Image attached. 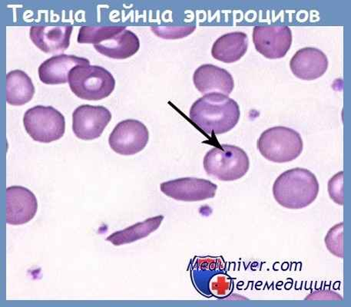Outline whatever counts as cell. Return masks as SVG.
I'll return each instance as SVG.
<instances>
[{
  "mask_svg": "<svg viewBox=\"0 0 351 307\" xmlns=\"http://www.w3.org/2000/svg\"><path fill=\"white\" fill-rule=\"evenodd\" d=\"M343 223L331 228L325 236L324 243L330 254L343 258Z\"/></svg>",
  "mask_w": 351,
  "mask_h": 307,
  "instance_id": "cell-23",
  "label": "cell"
},
{
  "mask_svg": "<svg viewBox=\"0 0 351 307\" xmlns=\"http://www.w3.org/2000/svg\"><path fill=\"white\" fill-rule=\"evenodd\" d=\"M112 113L104 106L82 105L73 114V130L80 139L91 140L99 138L110 123Z\"/></svg>",
  "mask_w": 351,
  "mask_h": 307,
  "instance_id": "cell-9",
  "label": "cell"
},
{
  "mask_svg": "<svg viewBox=\"0 0 351 307\" xmlns=\"http://www.w3.org/2000/svg\"><path fill=\"white\" fill-rule=\"evenodd\" d=\"M125 29V27H82L80 29L78 42L97 45L110 40Z\"/></svg>",
  "mask_w": 351,
  "mask_h": 307,
  "instance_id": "cell-21",
  "label": "cell"
},
{
  "mask_svg": "<svg viewBox=\"0 0 351 307\" xmlns=\"http://www.w3.org/2000/svg\"><path fill=\"white\" fill-rule=\"evenodd\" d=\"M73 25H34L29 36L36 46L45 53L63 52L69 47Z\"/></svg>",
  "mask_w": 351,
  "mask_h": 307,
  "instance_id": "cell-13",
  "label": "cell"
},
{
  "mask_svg": "<svg viewBox=\"0 0 351 307\" xmlns=\"http://www.w3.org/2000/svg\"><path fill=\"white\" fill-rule=\"evenodd\" d=\"M35 86L30 77L22 70H12L6 75V101L21 106L34 98Z\"/></svg>",
  "mask_w": 351,
  "mask_h": 307,
  "instance_id": "cell-19",
  "label": "cell"
},
{
  "mask_svg": "<svg viewBox=\"0 0 351 307\" xmlns=\"http://www.w3.org/2000/svg\"><path fill=\"white\" fill-rule=\"evenodd\" d=\"M328 194L335 203L343 206V171L337 173L328 182Z\"/></svg>",
  "mask_w": 351,
  "mask_h": 307,
  "instance_id": "cell-25",
  "label": "cell"
},
{
  "mask_svg": "<svg viewBox=\"0 0 351 307\" xmlns=\"http://www.w3.org/2000/svg\"><path fill=\"white\" fill-rule=\"evenodd\" d=\"M94 48L101 55L112 59L125 60L138 52L140 41L133 32L125 29L110 40L94 45Z\"/></svg>",
  "mask_w": 351,
  "mask_h": 307,
  "instance_id": "cell-18",
  "label": "cell"
},
{
  "mask_svg": "<svg viewBox=\"0 0 351 307\" xmlns=\"http://www.w3.org/2000/svg\"><path fill=\"white\" fill-rule=\"evenodd\" d=\"M248 47V37L242 32H233L221 36L213 44L212 55L215 60L232 63L245 56Z\"/></svg>",
  "mask_w": 351,
  "mask_h": 307,
  "instance_id": "cell-17",
  "label": "cell"
},
{
  "mask_svg": "<svg viewBox=\"0 0 351 307\" xmlns=\"http://www.w3.org/2000/svg\"><path fill=\"white\" fill-rule=\"evenodd\" d=\"M191 278L196 290L210 297L208 284L215 274L226 271V263L221 257H196L191 262Z\"/></svg>",
  "mask_w": 351,
  "mask_h": 307,
  "instance_id": "cell-16",
  "label": "cell"
},
{
  "mask_svg": "<svg viewBox=\"0 0 351 307\" xmlns=\"http://www.w3.org/2000/svg\"><path fill=\"white\" fill-rule=\"evenodd\" d=\"M306 300H342L343 297H341L339 294L336 293L333 291H315L311 294L308 297L305 298Z\"/></svg>",
  "mask_w": 351,
  "mask_h": 307,
  "instance_id": "cell-26",
  "label": "cell"
},
{
  "mask_svg": "<svg viewBox=\"0 0 351 307\" xmlns=\"http://www.w3.org/2000/svg\"><path fill=\"white\" fill-rule=\"evenodd\" d=\"M90 65L86 58L73 55L60 54L49 58L39 67L40 79L47 85L63 84L68 82V75L77 66Z\"/></svg>",
  "mask_w": 351,
  "mask_h": 307,
  "instance_id": "cell-15",
  "label": "cell"
},
{
  "mask_svg": "<svg viewBox=\"0 0 351 307\" xmlns=\"http://www.w3.org/2000/svg\"><path fill=\"white\" fill-rule=\"evenodd\" d=\"M160 188L162 193L172 199L195 202L215 197L218 186L206 179L183 177L163 182Z\"/></svg>",
  "mask_w": 351,
  "mask_h": 307,
  "instance_id": "cell-10",
  "label": "cell"
},
{
  "mask_svg": "<svg viewBox=\"0 0 351 307\" xmlns=\"http://www.w3.org/2000/svg\"><path fill=\"white\" fill-rule=\"evenodd\" d=\"M234 289L233 280L228 276L226 271L215 275L208 284L210 297L224 299L232 293Z\"/></svg>",
  "mask_w": 351,
  "mask_h": 307,
  "instance_id": "cell-22",
  "label": "cell"
},
{
  "mask_svg": "<svg viewBox=\"0 0 351 307\" xmlns=\"http://www.w3.org/2000/svg\"><path fill=\"white\" fill-rule=\"evenodd\" d=\"M5 204V221L11 225H25L34 219L38 210L35 195L22 186L6 189Z\"/></svg>",
  "mask_w": 351,
  "mask_h": 307,
  "instance_id": "cell-11",
  "label": "cell"
},
{
  "mask_svg": "<svg viewBox=\"0 0 351 307\" xmlns=\"http://www.w3.org/2000/svg\"><path fill=\"white\" fill-rule=\"evenodd\" d=\"M193 82L197 90L204 95L221 93L228 96L234 87L232 75L227 70L212 64L197 68L193 75Z\"/></svg>",
  "mask_w": 351,
  "mask_h": 307,
  "instance_id": "cell-14",
  "label": "cell"
},
{
  "mask_svg": "<svg viewBox=\"0 0 351 307\" xmlns=\"http://www.w3.org/2000/svg\"><path fill=\"white\" fill-rule=\"evenodd\" d=\"M328 59L321 49L305 47L299 49L290 62L293 75L303 80L320 78L328 68Z\"/></svg>",
  "mask_w": 351,
  "mask_h": 307,
  "instance_id": "cell-12",
  "label": "cell"
},
{
  "mask_svg": "<svg viewBox=\"0 0 351 307\" xmlns=\"http://www.w3.org/2000/svg\"><path fill=\"white\" fill-rule=\"evenodd\" d=\"M274 199L285 208H307L319 193V183L315 174L305 169L296 168L282 173L273 185Z\"/></svg>",
  "mask_w": 351,
  "mask_h": 307,
  "instance_id": "cell-2",
  "label": "cell"
},
{
  "mask_svg": "<svg viewBox=\"0 0 351 307\" xmlns=\"http://www.w3.org/2000/svg\"><path fill=\"white\" fill-rule=\"evenodd\" d=\"M23 125L29 136L42 143L60 140L66 131L65 117L53 106L29 108L24 114Z\"/></svg>",
  "mask_w": 351,
  "mask_h": 307,
  "instance_id": "cell-6",
  "label": "cell"
},
{
  "mask_svg": "<svg viewBox=\"0 0 351 307\" xmlns=\"http://www.w3.org/2000/svg\"><path fill=\"white\" fill-rule=\"evenodd\" d=\"M149 140V132L141 121L127 119L114 127L108 138V144L121 156H133L142 151Z\"/></svg>",
  "mask_w": 351,
  "mask_h": 307,
  "instance_id": "cell-7",
  "label": "cell"
},
{
  "mask_svg": "<svg viewBox=\"0 0 351 307\" xmlns=\"http://www.w3.org/2000/svg\"><path fill=\"white\" fill-rule=\"evenodd\" d=\"M237 101L221 93H209L195 101L191 107V121L210 136L231 131L240 119Z\"/></svg>",
  "mask_w": 351,
  "mask_h": 307,
  "instance_id": "cell-1",
  "label": "cell"
},
{
  "mask_svg": "<svg viewBox=\"0 0 351 307\" xmlns=\"http://www.w3.org/2000/svg\"><path fill=\"white\" fill-rule=\"evenodd\" d=\"M203 165L209 176L223 182H232L247 174L250 160L239 147L220 145L207 152Z\"/></svg>",
  "mask_w": 351,
  "mask_h": 307,
  "instance_id": "cell-3",
  "label": "cell"
},
{
  "mask_svg": "<svg viewBox=\"0 0 351 307\" xmlns=\"http://www.w3.org/2000/svg\"><path fill=\"white\" fill-rule=\"evenodd\" d=\"M70 89L79 98L99 101L108 97L116 87L110 72L99 66L81 65L74 67L68 75Z\"/></svg>",
  "mask_w": 351,
  "mask_h": 307,
  "instance_id": "cell-4",
  "label": "cell"
},
{
  "mask_svg": "<svg viewBox=\"0 0 351 307\" xmlns=\"http://www.w3.org/2000/svg\"><path fill=\"white\" fill-rule=\"evenodd\" d=\"M152 29L159 37L166 40H176L193 34L195 25H186L182 27H152Z\"/></svg>",
  "mask_w": 351,
  "mask_h": 307,
  "instance_id": "cell-24",
  "label": "cell"
},
{
  "mask_svg": "<svg viewBox=\"0 0 351 307\" xmlns=\"http://www.w3.org/2000/svg\"><path fill=\"white\" fill-rule=\"evenodd\" d=\"M258 149L264 158L276 163H286L298 158L304 149L301 134L285 126H276L261 134Z\"/></svg>",
  "mask_w": 351,
  "mask_h": 307,
  "instance_id": "cell-5",
  "label": "cell"
},
{
  "mask_svg": "<svg viewBox=\"0 0 351 307\" xmlns=\"http://www.w3.org/2000/svg\"><path fill=\"white\" fill-rule=\"evenodd\" d=\"M163 220V215L149 217L143 222L137 223L136 225L113 233L108 236L106 241L111 242L114 246L131 244V243L145 238L152 233L155 232L160 227Z\"/></svg>",
  "mask_w": 351,
  "mask_h": 307,
  "instance_id": "cell-20",
  "label": "cell"
},
{
  "mask_svg": "<svg viewBox=\"0 0 351 307\" xmlns=\"http://www.w3.org/2000/svg\"><path fill=\"white\" fill-rule=\"evenodd\" d=\"M292 32L288 25H258L253 29L255 49L267 59L283 58L292 44Z\"/></svg>",
  "mask_w": 351,
  "mask_h": 307,
  "instance_id": "cell-8",
  "label": "cell"
}]
</instances>
